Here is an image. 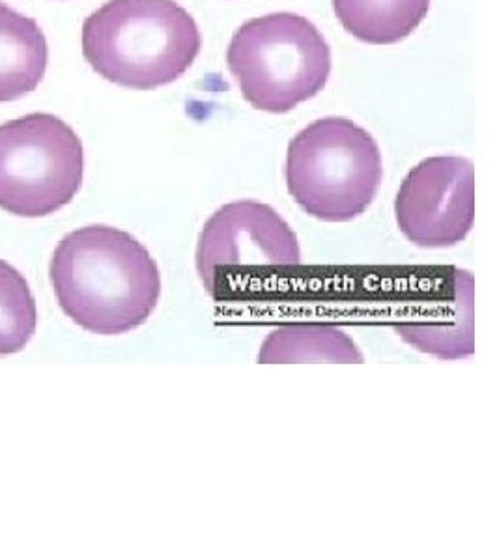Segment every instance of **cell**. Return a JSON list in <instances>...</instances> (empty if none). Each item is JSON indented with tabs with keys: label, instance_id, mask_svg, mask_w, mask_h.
I'll return each instance as SVG.
<instances>
[{
	"label": "cell",
	"instance_id": "obj_2",
	"mask_svg": "<svg viewBox=\"0 0 497 560\" xmlns=\"http://www.w3.org/2000/svg\"><path fill=\"white\" fill-rule=\"evenodd\" d=\"M200 45L193 15L174 0H108L83 25L84 58L124 89L153 90L178 81Z\"/></svg>",
	"mask_w": 497,
	"mask_h": 560
},
{
	"label": "cell",
	"instance_id": "obj_3",
	"mask_svg": "<svg viewBox=\"0 0 497 560\" xmlns=\"http://www.w3.org/2000/svg\"><path fill=\"white\" fill-rule=\"evenodd\" d=\"M382 178L377 139L343 116L309 124L288 144V192L322 223L345 224L363 215L377 200Z\"/></svg>",
	"mask_w": 497,
	"mask_h": 560
},
{
	"label": "cell",
	"instance_id": "obj_7",
	"mask_svg": "<svg viewBox=\"0 0 497 560\" xmlns=\"http://www.w3.org/2000/svg\"><path fill=\"white\" fill-rule=\"evenodd\" d=\"M300 264L298 234L271 206L256 200L219 208L198 237L197 271L208 292L224 271L296 268Z\"/></svg>",
	"mask_w": 497,
	"mask_h": 560
},
{
	"label": "cell",
	"instance_id": "obj_10",
	"mask_svg": "<svg viewBox=\"0 0 497 560\" xmlns=\"http://www.w3.org/2000/svg\"><path fill=\"white\" fill-rule=\"evenodd\" d=\"M261 364H363L365 355L348 332L330 324H288L269 332Z\"/></svg>",
	"mask_w": 497,
	"mask_h": 560
},
{
	"label": "cell",
	"instance_id": "obj_9",
	"mask_svg": "<svg viewBox=\"0 0 497 560\" xmlns=\"http://www.w3.org/2000/svg\"><path fill=\"white\" fill-rule=\"evenodd\" d=\"M47 57V39L38 23L0 0V103L38 89Z\"/></svg>",
	"mask_w": 497,
	"mask_h": 560
},
{
	"label": "cell",
	"instance_id": "obj_4",
	"mask_svg": "<svg viewBox=\"0 0 497 560\" xmlns=\"http://www.w3.org/2000/svg\"><path fill=\"white\" fill-rule=\"evenodd\" d=\"M227 65L248 105L285 115L325 89L332 75V47L303 15L269 13L238 28Z\"/></svg>",
	"mask_w": 497,
	"mask_h": 560
},
{
	"label": "cell",
	"instance_id": "obj_12",
	"mask_svg": "<svg viewBox=\"0 0 497 560\" xmlns=\"http://www.w3.org/2000/svg\"><path fill=\"white\" fill-rule=\"evenodd\" d=\"M36 301L25 277L0 260V357L25 350L36 331Z\"/></svg>",
	"mask_w": 497,
	"mask_h": 560
},
{
	"label": "cell",
	"instance_id": "obj_5",
	"mask_svg": "<svg viewBox=\"0 0 497 560\" xmlns=\"http://www.w3.org/2000/svg\"><path fill=\"white\" fill-rule=\"evenodd\" d=\"M84 174L83 142L58 116L33 113L0 126V208L45 217L70 205Z\"/></svg>",
	"mask_w": 497,
	"mask_h": 560
},
{
	"label": "cell",
	"instance_id": "obj_11",
	"mask_svg": "<svg viewBox=\"0 0 497 560\" xmlns=\"http://www.w3.org/2000/svg\"><path fill=\"white\" fill-rule=\"evenodd\" d=\"M432 0H333L346 33L367 45H393L419 28Z\"/></svg>",
	"mask_w": 497,
	"mask_h": 560
},
{
	"label": "cell",
	"instance_id": "obj_8",
	"mask_svg": "<svg viewBox=\"0 0 497 560\" xmlns=\"http://www.w3.org/2000/svg\"><path fill=\"white\" fill-rule=\"evenodd\" d=\"M438 282L404 306L396 335L425 355L459 361L475 353V280L465 269L447 268Z\"/></svg>",
	"mask_w": 497,
	"mask_h": 560
},
{
	"label": "cell",
	"instance_id": "obj_6",
	"mask_svg": "<svg viewBox=\"0 0 497 560\" xmlns=\"http://www.w3.org/2000/svg\"><path fill=\"white\" fill-rule=\"evenodd\" d=\"M402 236L421 248L465 242L475 224V166L460 155H434L409 171L395 198Z\"/></svg>",
	"mask_w": 497,
	"mask_h": 560
},
{
	"label": "cell",
	"instance_id": "obj_1",
	"mask_svg": "<svg viewBox=\"0 0 497 560\" xmlns=\"http://www.w3.org/2000/svg\"><path fill=\"white\" fill-rule=\"evenodd\" d=\"M58 305L96 335L141 327L161 298V275L148 248L124 230L92 224L60 240L51 266Z\"/></svg>",
	"mask_w": 497,
	"mask_h": 560
}]
</instances>
